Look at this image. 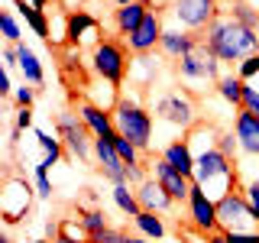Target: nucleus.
I'll use <instances>...</instances> for the list:
<instances>
[{"instance_id": "nucleus-28", "label": "nucleus", "mask_w": 259, "mask_h": 243, "mask_svg": "<svg viewBox=\"0 0 259 243\" xmlns=\"http://www.w3.org/2000/svg\"><path fill=\"white\" fill-rule=\"evenodd\" d=\"M78 221L84 227V237H94V233L107 230L110 221H107V211L104 208H88V211H78Z\"/></svg>"}, {"instance_id": "nucleus-14", "label": "nucleus", "mask_w": 259, "mask_h": 243, "mask_svg": "<svg viewBox=\"0 0 259 243\" xmlns=\"http://www.w3.org/2000/svg\"><path fill=\"white\" fill-rule=\"evenodd\" d=\"M149 175L156 178V182L162 185V188H165L168 194H172V201L175 205H185V201H188V194H191V188H194V182L191 178H185L182 172H175L172 166H168L165 159H152L149 162Z\"/></svg>"}, {"instance_id": "nucleus-10", "label": "nucleus", "mask_w": 259, "mask_h": 243, "mask_svg": "<svg viewBox=\"0 0 259 243\" xmlns=\"http://www.w3.org/2000/svg\"><path fill=\"white\" fill-rule=\"evenodd\" d=\"M217 224H221V230L227 233H237V230H259V221L253 214V208H249L246 194L240 188L237 191H227L221 201H217Z\"/></svg>"}, {"instance_id": "nucleus-22", "label": "nucleus", "mask_w": 259, "mask_h": 243, "mask_svg": "<svg viewBox=\"0 0 259 243\" xmlns=\"http://www.w3.org/2000/svg\"><path fill=\"white\" fill-rule=\"evenodd\" d=\"M149 10L152 7L143 4V0H136V4H130V7H117V10H113V32H117L120 39H130L136 29H140V23L146 20Z\"/></svg>"}, {"instance_id": "nucleus-38", "label": "nucleus", "mask_w": 259, "mask_h": 243, "mask_svg": "<svg viewBox=\"0 0 259 243\" xmlns=\"http://www.w3.org/2000/svg\"><path fill=\"white\" fill-rule=\"evenodd\" d=\"M123 237H126V230H120V227H107V230L88 237V243H123Z\"/></svg>"}, {"instance_id": "nucleus-30", "label": "nucleus", "mask_w": 259, "mask_h": 243, "mask_svg": "<svg viewBox=\"0 0 259 243\" xmlns=\"http://www.w3.org/2000/svg\"><path fill=\"white\" fill-rule=\"evenodd\" d=\"M0 32H4L7 46H20L23 43V26H20V20H16L13 10H0Z\"/></svg>"}, {"instance_id": "nucleus-36", "label": "nucleus", "mask_w": 259, "mask_h": 243, "mask_svg": "<svg viewBox=\"0 0 259 243\" xmlns=\"http://www.w3.org/2000/svg\"><path fill=\"white\" fill-rule=\"evenodd\" d=\"M237 75H240L243 81L259 78V52H256V55H249V59H243V62L237 65Z\"/></svg>"}, {"instance_id": "nucleus-39", "label": "nucleus", "mask_w": 259, "mask_h": 243, "mask_svg": "<svg viewBox=\"0 0 259 243\" xmlns=\"http://www.w3.org/2000/svg\"><path fill=\"white\" fill-rule=\"evenodd\" d=\"M243 110H249L253 117H259V88H253L246 81V88H243Z\"/></svg>"}, {"instance_id": "nucleus-24", "label": "nucleus", "mask_w": 259, "mask_h": 243, "mask_svg": "<svg viewBox=\"0 0 259 243\" xmlns=\"http://www.w3.org/2000/svg\"><path fill=\"white\" fill-rule=\"evenodd\" d=\"M243 88H246V81H243L237 71H224L221 81L214 85V91L230 110H243Z\"/></svg>"}, {"instance_id": "nucleus-1", "label": "nucleus", "mask_w": 259, "mask_h": 243, "mask_svg": "<svg viewBox=\"0 0 259 243\" xmlns=\"http://www.w3.org/2000/svg\"><path fill=\"white\" fill-rule=\"evenodd\" d=\"M217 136H221V127L198 124L188 133V143L194 152V178L191 182L201 185L214 201H221L227 191L240 188V166L217 149Z\"/></svg>"}, {"instance_id": "nucleus-9", "label": "nucleus", "mask_w": 259, "mask_h": 243, "mask_svg": "<svg viewBox=\"0 0 259 243\" xmlns=\"http://www.w3.org/2000/svg\"><path fill=\"white\" fill-rule=\"evenodd\" d=\"M165 13L172 16L175 26L201 36V32L221 16V7H217V0H172Z\"/></svg>"}, {"instance_id": "nucleus-26", "label": "nucleus", "mask_w": 259, "mask_h": 243, "mask_svg": "<svg viewBox=\"0 0 259 243\" xmlns=\"http://www.w3.org/2000/svg\"><path fill=\"white\" fill-rule=\"evenodd\" d=\"M36 143H39V149L46 152L42 159V166H59V162L65 159V143H62V136L59 133H49V130H42V127H36Z\"/></svg>"}, {"instance_id": "nucleus-45", "label": "nucleus", "mask_w": 259, "mask_h": 243, "mask_svg": "<svg viewBox=\"0 0 259 243\" xmlns=\"http://www.w3.org/2000/svg\"><path fill=\"white\" fill-rule=\"evenodd\" d=\"M32 7H39V10H46V7H55V4H62V0H29Z\"/></svg>"}, {"instance_id": "nucleus-12", "label": "nucleus", "mask_w": 259, "mask_h": 243, "mask_svg": "<svg viewBox=\"0 0 259 243\" xmlns=\"http://www.w3.org/2000/svg\"><path fill=\"white\" fill-rule=\"evenodd\" d=\"M162 32H165V13L152 7V10L146 13V20L140 23V29H136L130 39H123V43H126V49H130V55L159 52V39H162Z\"/></svg>"}, {"instance_id": "nucleus-3", "label": "nucleus", "mask_w": 259, "mask_h": 243, "mask_svg": "<svg viewBox=\"0 0 259 243\" xmlns=\"http://www.w3.org/2000/svg\"><path fill=\"white\" fill-rule=\"evenodd\" d=\"M113 113V124H117V133L126 136L130 143H136L146 152L152 146V136H156V117H152V107H146L136 94H120Z\"/></svg>"}, {"instance_id": "nucleus-27", "label": "nucleus", "mask_w": 259, "mask_h": 243, "mask_svg": "<svg viewBox=\"0 0 259 243\" xmlns=\"http://www.w3.org/2000/svg\"><path fill=\"white\" fill-rule=\"evenodd\" d=\"M110 198H113V205H117V211H120V214H126L130 221L143 211L140 198H136V188H133V185H126V182L123 185H110Z\"/></svg>"}, {"instance_id": "nucleus-35", "label": "nucleus", "mask_w": 259, "mask_h": 243, "mask_svg": "<svg viewBox=\"0 0 259 243\" xmlns=\"http://www.w3.org/2000/svg\"><path fill=\"white\" fill-rule=\"evenodd\" d=\"M36 94H39V88H32V85L23 81V85H16V91H13L10 101L16 104V107H32V104H36Z\"/></svg>"}, {"instance_id": "nucleus-37", "label": "nucleus", "mask_w": 259, "mask_h": 243, "mask_svg": "<svg viewBox=\"0 0 259 243\" xmlns=\"http://www.w3.org/2000/svg\"><path fill=\"white\" fill-rule=\"evenodd\" d=\"M36 127V113H32V107H16V117H13V130H32Z\"/></svg>"}, {"instance_id": "nucleus-29", "label": "nucleus", "mask_w": 259, "mask_h": 243, "mask_svg": "<svg viewBox=\"0 0 259 243\" xmlns=\"http://www.w3.org/2000/svg\"><path fill=\"white\" fill-rule=\"evenodd\" d=\"M224 13H230L233 20H240L243 26H249V29H259V10L249 4V0H233Z\"/></svg>"}, {"instance_id": "nucleus-4", "label": "nucleus", "mask_w": 259, "mask_h": 243, "mask_svg": "<svg viewBox=\"0 0 259 243\" xmlns=\"http://www.w3.org/2000/svg\"><path fill=\"white\" fill-rule=\"evenodd\" d=\"M152 117H156V124L172 127L175 136H188L191 130L201 124L194 94L182 91V88H168V91H162V94L152 97Z\"/></svg>"}, {"instance_id": "nucleus-7", "label": "nucleus", "mask_w": 259, "mask_h": 243, "mask_svg": "<svg viewBox=\"0 0 259 243\" xmlns=\"http://www.w3.org/2000/svg\"><path fill=\"white\" fill-rule=\"evenodd\" d=\"M36 185L26 182L20 175H10L4 182V191H0V214H4V224L13 227L20 221H29V211H32V201H36Z\"/></svg>"}, {"instance_id": "nucleus-49", "label": "nucleus", "mask_w": 259, "mask_h": 243, "mask_svg": "<svg viewBox=\"0 0 259 243\" xmlns=\"http://www.w3.org/2000/svg\"><path fill=\"white\" fill-rule=\"evenodd\" d=\"M117 7H130V4H136V0H113Z\"/></svg>"}, {"instance_id": "nucleus-25", "label": "nucleus", "mask_w": 259, "mask_h": 243, "mask_svg": "<svg viewBox=\"0 0 259 243\" xmlns=\"http://www.w3.org/2000/svg\"><path fill=\"white\" fill-rule=\"evenodd\" d=\"M133 230L143 233V237H149V240H156V243H162V240L168 237L165 217H162V214H152V211H140V214L133 217Z\"/></svg>"}, {"instance_id": "nucleus-2", "label": "nucleus", "mask_w": 259, "mask_h": 243, "mask_svg": "<svg viewBox=\"0 0 259 243\" xmlns=\"http://www.w3.org/2000/svg\"><path fill=\"white\" fill-rule=\"evenodd\" d=\"M198 39L224 65H240L243 59H249V55L259 52V29L243 26L240 20H233V16L224 13V10H221V16H217V20L210 23Z\"/></svg>"}, {"instance_id": "nucleus-50", "label": "nucleus", "mask_w": 259, "mask_h": 243, "mask_svg": "<svg viewBox=\"0 0 259 243\" xmlns=\"http://www.w3.org/2000/svg\"><path fill=\"white\" fill-rule=\"evenodd\" d=\"M0 243H13V240H10V233H0Z\"/></svg>"}, {"instance_id": "nucleus-23", "label": "nucleus", "mask_w": 259, "mask_h": 243, "mask_svg": "<svg viewBox=\"0 0 259 243\" xmlns=\"http://www.w3.org/2000/svg\"><path fill=\"white\" fill-rule=\"evenodd\" d=\"M16 55H20L16 68H20L23 81H26V85H32V88H42V85H46V68H42V62H39V55L32 52L26 43L16 46Z\"/></svg>"}, {"instance_id": "nucleus-44", "label": "nucleus", "mask_w": 259, "mask_h": 243, "mask_svg": "<svg viewBox=\"0 0 259 243\" xmlns=\"http://www.w3.org/2000/svg\"><path fill=\"white\" fill-rule=\"evenodd\" d=\"M123 243H152V240H149V237H143V233H126Z\"/></svg>"}, {"instance_id": "nucleus-41", "label": "nucleus", "mask_w": 259, "mask_h": 243, "mask_svg": "<svg viewBox=\"0 0 259 243\" xmlns=\"http://www.w3.org/2000/svg\"><path fill=\"white\" fill-rule=\"evenodd\" d=\"M0 62H4V71H10V75H13L16 62H20V55H16V46H4V49H0Z\"/></svg>"}, {"instance_id": "nucleus-21", "label": "nucleus", "mask_w": 259, "mask_h": 243, "mask_svg": "<svg viewBox=\"0 0 259 243\" xmlns=\"http://www.w3.org/2000/svg\"><path fill=\"white\" fill-rule=\"evenodd\" d=\"M162 159H165L175 172H182L185 178H194V152H191L188 136H175V140H168L165 146H162Z\"/></svg>"}, {"instance_id": "nucleus-34", "label": "nucleus", "mask_w": 259, "mask_h": 243, "mask_svg": "<svg viewBox=\"0 0 259 243\" xmlns=\"http://www.w3.org/2000/svg\"><path fill=\"white\" fill-rule=\"evenodd\" d=\"M217 149H221L227 159H233V162L240 159V140H237V133H233V127L221 130V136H217Z\"/></svg>"}, {"instance_id": "nucleus-33", "label": "nucleus", "mask_w": 259, "mask_h": 243, "mask_svg": "<svg viewBox=\"0 0 259 243\" xmlns=\"http://www.w3.org/2000/svg\"><path fill=\"white\" fill-rule=\"evenodd\" d=\"M32 185H36V194H39V198H52L55 185H52V178H49V166H42V162H36V166H32Z\"/></svg>"}, {"instance_id": "nucleus-42", "label": "nucleus", "mask_w": 259, "mask_h": 243, "mask_svg": "<svg viewBox=\"0 0 259 243\" xmlns=\"http://www.w3.org/2000/svg\"><path fill=\"white\" fill-rule=\"evenodd\" d=\"M227 237H230V243H259V230H237Z\"/></svg>"}, {"instance_id": "nucleus-51", "label": "nucleus", "mask_w": 259, "mask_h": 243, "mask_svg": "<svg viewBox=\"0 0 259 243\" xmlns=\"http://www.w3.org/2000/svg\"><path fill=\"white\" fill-rule=\"evenodd\" d=\"M221 4H227V0H217V7H221Z\"/></svg>"}, {"instance_id": "nucleus-17", "label": "nucleus", "mask_w": 259, "mask_h": 243, "mask_svg": "<svg viewBox=\"0 0 259 243\" xmlns=\"http://www.w3.org/2000/svg\"><path fill=\"white\" fill-rule=\"evenodd\" d=\"M94 162L101 169V175L110 185H123L126 182V162L120 159V152L113 149V140H94Z\"/></svg>"}, {"instance_id": "nucleus-48", "label": "nucleus", "mask_w": 259, "mask_h": 243, "mask_svg": "<svg viewBox=\"0 0 259 243\" xmlns=\"http://www.w3.org/2000/svg\"><path fill=\"white\" fill-rule=\"evenodd\" d=\"M23 243H52V240H46V237H32V240H23Z\"/></svg>"}, {"instance_id": "nucleus-43", "label": "nucleus", "mask_w": 259, "mask_h": 243, "mask_svg": "<svg viewBox=\"0 0 259 243\" xmlns=\"http://www.w3.org/2000/svg\"><path fill=\"white\" fill-rule=\"evenodd\" d=\"M207 243H230V237H227V230H214L207 233Z\"/></svg>"}, {"instance_id": "nucleus-5", "label": "nucleus", "mask_w": 259, "mask_h": 243, "mask_svg": "<svg viewBox=\"0 0 259 243\" xmlns=\"http://www.w3.org/2000/svg\"><path fill=\"white\" fill-rule=\"evenodd\" d=\"M221 65H224V62L198 39V46H194L182 62H175V75H178V81H182V85L188 88L191 94H198V91L214 88L217 81H221V75H224Z\"/></svg>"}, {"instance_id": "nucleus-8", "label": "nucleus", "mask_w": 259, "mask_h": 243, "mask_svg": "<svg viewBox=\"0 0 259 243\" xmlns=\"http://www.w3.org/2000/svg\"><path fill=\"white\" fill-rule=\"evenodd\" d=\"M55 130H59L62 143H65V152L78 162H91L94 159V136L91 130L81 124L78 110H59L55 113Z\"/></svg>"}, {"instance_id": "nucleus-19", "label": "nucleus", "mask_w": 259, "mask_h": 243, "mask_svg": "<svg viewBox=\"0 0 259 243\" xmlns=\"http://www.w3.org/2000/svg\"><path fill=\"white\" fill-rule=\"evenodd\" d=\"M136 198H140V205H143V211H152V214H172V211L178 208L175 201H172V194H168L162 185L156 182V178H146L143 185H136Z\"/></svg>"}, {"instance_id": "nucleus-18", "label": "nucleus", "mask_w": 259, "mask_h": 243, "mask_svg": "<svg viewBox=\"0 0 259 243\" xmlns=\"http://www.w3.org/2000/svg\"><path fill=\"white\" fill-rule=\"evenodd\" d=\"M230 127L240 140V156L259 159V117H253L249 110H237L233 120H230Z\"/></svg>"}, {"instance_id": "nucleus-46", "label": "nucleus", "mask_w": 259, "mask_h": 243, "mask_svg": "<svg viewBox=\"0 0 259 243\" xmlns=\"http://www.w3.org/2000/svg\"><path fill=\"white\" fill-rule=\"evenodd\" d=\"M143 4L156 7V10H168V4H172V0H143Z\"/></svg>"}, {"instance_id": "nucleus-31", "label": "nucleus", "mask_w": 259, "mask_h": 243, "mask_svg": "<svg viewBox=\"0 0 259 243\" xmlns=\"http://www.w3.org/2000/svg\"><path fill=\"white\" fill-rule=\"evenodd\" d=\"M110 140H113V149L120 152V159H123L126 166H143V149L136 143H130L126 136H120V133H113Z\"/></svg>"}, {"instance_id": "nucleus-15", "label": "nucleus", "mask_w": 259, "mask_h": 243, "mask_svg": "<svg viewBox=\"0 0 259 243\" xmlns=\"http://www.w3.org/2000/svg\"><path fill=\"white\" fill-rule=\"evenodd\" d=\"M78 117H81V124L91 130L94 140H110V136L117 133L113 113H110L107 107H101V104L88 101V97H84V101H78Z\"/></svg>"}, {"instance_id": "nucleus-32", "label": "nucleus", "mask_w": 259, "mask_h": 243, "mask_svg": "<svg viewBox=\"0 0 259 243\" xmlns=\"http://www.w3.org/2000/svg\"><path fill=\"white\" fill-rule=\"evenodd\" d=\"M240 191L246 194L249 208H253V214H256V221H259V175L246 172V169H240Z\"/></svg>"}, {"instance_id": "nucleus-16", "label": "nucleus", "mask_w": 259, "mask_h": 243, "mask_svg": "<svg viewBox=\"0 0 259 243\" xmlns=\"http://www.w3.org/2000/svg\"><path fill=\"white\" fill-rule=\"evenodd\" d=\"M194 46H198V36H194V32L175 26V23H168L165 32H162V39H159V55L165 62H182Z\"/></svg>"}, {"instance_id": "nucleus-13", "label": "nucleus", "mask_w": 259, "mask_h": 243, "mask_svg": "<svg viewBox=\"0 0 259 243\" xmlns=\"http://www.w3.org/2000/svg\"><path fill=\"white\" fill-rule=\"evenodd\" d=\"M65 36H68V46L84 49V46H97L101 43V20L88 10H68L65 16Z\"/></svg>"}, {"instance_id": "nucleus-20", "label": "nucleus", "mask_w": 259, "mask_h": 243, "mask_svg": "<svg viewBox=\"0 0 259 243\" xmlns=\"http://www.w3.org/2000/svg\"><path fill=\"white\" fill-rule=\"evenodd\" d=\"M162 75V55L159 52H146L130 59V81L136 88H152Z\"/></svg>"}, {"instance_id": "nucleus-47", "label": "nucleus", "mask_w": 259, "mask_h": 243, "mask_svg": "<svg viewBox=\"0 0 259 243\" xmlns=\"http://www.w3.org/2000/svg\"><path fill=\"white\" fill-rule=\"evenodd\" d=\"M52 243H88V240H71V237H55Z\"/></svg>"}, {"instance_id": "nucleus-11", "label": "nucleus", "mask_w": 259, "mask_h": 243, "mask_svg": "<svg viewBox=\"0 0 259 243\" xmlns=\"http://www.w3.org/2000/svg\"><path fill=\"white\" fill-rule=\"evenodd\" d=\"M185 224H188L191 230H198V233L221 230V224H217V201L210 198L201 185H194L188 201H185Z\"/></svg>"}, {"instance_id": "nucleus-40", "label": "nucleus", "mask_w": 259, "mask_h": 243, "mask_svg": "<svg viewBox=\"0 0 259 243\" xmlns=\"http://www.w3.org/2000/svg\"><path fill=\"white\" fill-rule=\"evenodd\" d=\"M146 178H149V169L146 166H126V185L136 188V185H143Z\"/></svg>"}, {"instance_id": "nucleus-6", "label": "nucleus", "mask_w": 259, "mask_h": 243, "mask_svg": "<svg viewBox=\"0 0 259 243\" xmlns=\"http://www.w3.org/2000/svg\"><path fill=\"white\" fill-rule=\"evenodd\" d=\"M130 59H133V55H130L123 39H101V43L91 49V55H88L94 78L104 81V85H113V88H120L126 81Z\"/></svg>"}]
</instances>
